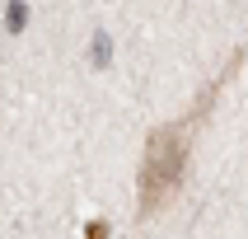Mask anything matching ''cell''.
Listing matches in <instances>:
<instances>
[{
	"instance_id": "1",
	"label": "cell",
	"mask_w": 248,
	"mask_h": 239,
	"mask_svg": "<svg viewBox=\"0 0 248 239\" xmlns=\"http://www.w3.org/2000/svg\"><path fill=\"white\" fill-rule=\"evenodd\" d=\"M216 89H220V84H216ZM216 89L197 98L187 117H178V122L150 131V141H145V159H140V211H145V216H155L169 197L178 192L183 164H187V155H192V136H197V127H202V117L211 112Z\"/></svg>"
},
{
	"instance_id": "2",
	"label": "cell",
	"mask_w": 248,
	"mask_h": 239,
	"mask_svg": "<svg viewBox=\"0 0 248 239\" xmlns=\"http://www.w3.org/2000/svg\"><path fill=\"white\" fill-rule=\"evenodd\" d=\"M108 56H112V42H108V33H98V38L89 42V66L103 70V66H108Z\"/></svg>"
},
{
	"instance_id": "3",
	"label": "cell",
	"mask_w": 248,
	"mask_h": 239,
	"mask_svg": "<svg viewBox=\"0 0 248 239\" xmlns=\"http://www.w3.org/2000/svg\"><path fill=\"white\" fill-rule=\"evenodd\" d=\"M24 24H28V5L24 0H10V5H5V28H10V33H24Z\"/></svg>"
},
{
	"instance_id": "4",
	"label": "cell",
	"mask_w": 248,
	"mask_h": 239,
	"mask_svg": "<svg viewBox=\"0 0 248 239\" xmlns=\"http://www.w3.org/2000/svg\"><path fill=\"white\" fill-rule=\"evenodd\" d=\"M84 239H108V221H89L84 225Z\"/></svg>"
}]
</instances>
